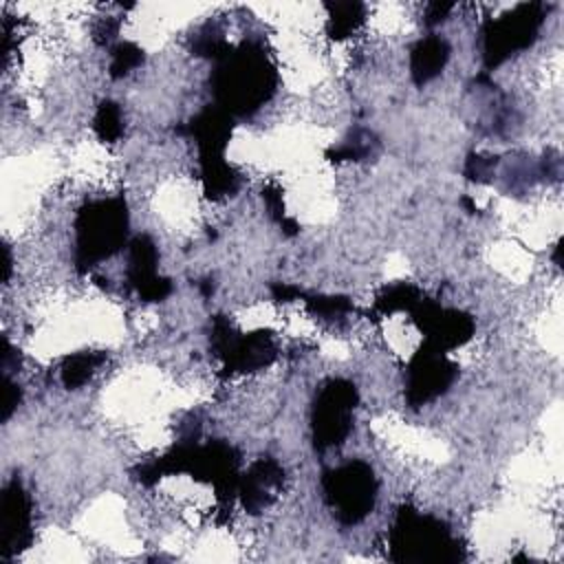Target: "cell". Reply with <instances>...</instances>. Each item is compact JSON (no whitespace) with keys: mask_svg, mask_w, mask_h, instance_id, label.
Here are the masks:
<instances>
[{"mask_svg":"<svg viewBox=\"0 0 564 564\" xmlns=\"http://www.w3.org/2000/svg\"><path fill=\"white\" fill-rule=\"evenodd\" d=\"M414 324L425 333V341L441 350H452L463 346L474 335V319L456 308H445L432 300H421L412 311Z\"/></svg>","mask_w":564,"mask_h":564,"instance_id":"30bf717a","label":"cell"},{"mask_svg":"<svg viewBox=\"0 0 564 564\" xmlns=\"http://www.w3.org/2000/svg\"><path fill=\"white\" fill-rule=\"evenodd\" d=\"M306 297V306L322 317H335V315H344L352 308L348 297L341 295H304Z\"/></svg>","mask_w":564,"mask_h":564,"instance_id":"7402d4cb","label":"cell"},{"mask_svg":"<svg viewBox=\"0 0 564 564\" xmlns=\"http://www.w3.org/2000/svg\"><path fill=\"white\" fill-rule=\"evenodd\" d=\"M212 348L223 359L227 372H253L275 359V341L269 330L238 335L225 317H214Z\"/></svg>","mask_w":564,"mask_h":564,"instance_id":"ba28073f","label":"cell"},{"mask_svg":"<svg viewBox=\"0 0 564 564\" xmlns=\"http://www.w3.org/2000/svg\"><path fill=\"white\" fill-rule=\"evenodd\" d=\"M322 489L333 516L344 524H359L375 507L377 476L364 460H348L322 474Z\"/></svg>","mask_w":564,"mask_h":564,"instance_id":"5b68a950","label":"cell"},{"mask_svg":"<svg viewBox=\"0 0 564 564\" xmlns=\"http://www.w3.org/2000/svg\"><path fill=\"white\" fill-rule=\"evenodd\" d=\"M357 388L346 379L326 381L313 403L311 427L315 449L326 452L346 441L352 430V412L357 405Z\"/></svg>","mask_w":564,"mask_h":564,"instance_id":"8992f818","label":"cell"},{"mask_svg":"<svg viewBox=\"0 0 564 564\" xmlns=\"http://www.w3.org/2000/svg\"><path fill=\"white\" fill-rule=\"evenodd\" d=\"M0 529H2V557L22 553L33 542L31 531V500L18 478L7 482L2 489L0 505Z\"/></svg>","mask_w":564,"mask_h":564,"instance_id":"8fae6325","label":"cell"},{"mask_svg":"<svg viewBox=\"0 0 564 564\" xmlns=\"http://www.w3.org/2000/svg\"><path fill=\"white\" fill-rule=\"evenodd\" d=\"M159 253L150 236L141 234L130 240L128 256V282L145 302H161L170 295L172 284L156 273Z\"/></svg>","mask_w":564,"mask_h":564,"instance_id":"7c38bea8","label":"cell"},{"mask_svg":"<svg viewBox=\"0 0 564 564\" xmlns=\"http://www.w3.org/2000/svg\"><path fill=\"white\" fill-rule=\"evenodd\" d=\"M544 20V9L540 2L518 4L511 13L489 20L482 31V55L485 66L496 68L513 53L527 48L538 37Z\"/></svg>","mask_w":564,"mask_h":564,"instance_id":"52a82bcc","label":"cell"},{"mask_svg":"<svg viewBox=\"0 0 564 564\" xmlns=\"http://www.w3.org/2000/svg\"><path fill=\"white\" fill-rule=\"evenodd\" d=\"M465 557V549L449 527L412 507L397 511L390 529V560L399 564H456Z\"/></svg>","mask_w":564,"mask_h":564,"instance_id":"3957f363","label":"cell"},{"mask_svg":"<svg viewBox=\"0 0 564 564\" xmlns=\"http://www.w3.org/2000/svg\"><path fill=\"white\" fill-rule=\"evenodd\" d=\"M128 234L126 200L99 198L86 203L75 218V264L84 273L112 258L123 245Z\"/></svg>","mask_w":564,"mask_h":564,"instance_id":"277c9868","label":"cell"},{"mask_svg":"<svg viewBox=\"0 0 564 564\" xmlns=\"http://www.w3.org/2000/svg\"><path fill=\"white\" fill-rule=\"evenodd\" d=\"M20 403V388L4 377V405H2V421H7L11 416V412L18 408Z\"/></svg>","mask_w":564,"mask_h":564,"instance_id":"cb8c5ba5","label":"cell"},{"mask_svg":"<svg viewBox=\"0 0 564 564\" xmlns=\"http://www.w3.org/2000/svg\"><path fill=\"white\" fill-rule=\"evenodd\" d=\"M284 482V469L273 458L256 460L247 474L238 480V496L249 513L264 511L280 494Z\"/></svg>","mask_w":564,"mask_h":564,"instance_id":"5bb4252c","label":"cell"},{"mask_svg":"<svg viewBox=\"0 0 564 564\" xmlns=\"http://www.w3.org/2000/svg\"><path fill=\"white\" fill-rule=\"evenodd\" d=\"M454 4H441V2H434L427 7V13H425V22L427 24H436L441 20H445V15L452 11Z\"/></svg>","mask_w":564,"mask_h":564,"instance_id":"484cf974","label":"cell"},{"mask_svg":"<svg viewBox=\"0 0 564 564\" xmlns=\"http://www.w3.org/2000/svg\"><path fill=\"white\" fill-rule=\"evenodd\" d=\"M271 291H273V297H275V300H280V302H291V300H295V297H302V291H300L297 286L282 284V282L273 284V286H271Z\"/></svg>","mask_w":564,"mask_h":564,"instance_id":"d4e9b609","label":"cell"},{"mask_svg":"<svg viewBox=\"0 0 564 564\" xmlns=\"http://www.w3.org/2000/svg\"><path fill=\"white\" fill-rule=\"evenodd\" d=\"M104 359H106L104 352H75L66 357L62 364V383L68 390L84 386L95 375V370L104 364Z\"/></svg>","mask_w":564,"mask_h":564,"instance_id":"2e32d148","label":"cell"},{"mask_svg":"<svg viewBox=\"0 0 564 564\" xmlns=\"http://www.w3.org/2000/svg\"><path fill=\"white\" fill-rule=\"evenodd\" d=\"M95 132L101 141L106 143H115L121 132H123V119H121V110L115 101H101L95 115Z\"/></svg>","mask_w":564,"mask_h":564,"instance_id":"ffe728a7","label":"cell"},{"mask_svg":"<svg viewBox=\"0 0 564 564\" xmlns=\"http://www.w3.org/2000/svg\"><path fill=\"white\" fill-rule=\"evenodd\" d=\"M364 4L361 2H335L328 4V35L335 40L348 37L364 22Z\"/></svg>","mask_w":564,"mask_h":564,"instance_id":"e0dca14e","label":"cell"},{"mask_svg":"<svg viewBox=\"0 0 564 564\" xmlns=\"http://www.w3.org/2000/svg\"><path fill=\"white\" fill-rule=\"evenodd\" d=\"M209 77L216 106L231 117L253 115L264 106L278 86V73L258 42L229 48Z\"/></svg>","mask_w":564,"mask_h":564,"instance_id":"6da1fadb","label":"cell"},{"mask_svg":"<svg viewBox=\"0 0 564 564\" xmlns=\"http://www.w3.org/2000/svg\"><path fill=\"white\" fill-rule=\"evenodd\" d=\"M377 145L372 132L368 130H355L341 145L326 152L330 161H361L368 154H372V148Z\"/></svg>","mask_w":564,"mask_h":564,"instance_id":"d6986e66","label":"cell"},{"mask_svg":"<svg viewBox=\"0 0 564 564\" xmlns=\"http://www.w3.org/2000/svg\"><path fill=\"white\" fill-rule=\"evenodd\" d=\"M167 474H189L196 480L212 482L216 496L220 500H229L238 494V452L223 441L198 445L194 438H183L170 452L134 471L137 480L145 487Z\"/></svg>","mask_w":564,"mask_h":564,"instance_id":"7a4b0ae2","label":"cell"},{"mask_svg":"<svg viewBox=\"0 0 564 564\" xmlns=\"http://www.w3.org/2000/svg\"><path fill=\"white\" fill-rule=\"evenodd\" d=\"M449 59V44L441 35H427L412 46L410 73L416 86L434 79Z\"/></svg>","mask_w":564,"mask_h":564,"instance_id":"9a60e30c","label":"cell"},{"mask_svg":"<svg viewBox=\"0 0 564 564\" xmlns=\"http://www.w3.org/2000/svg\"><path fill=\"white\" fill-rule=\"evenodd\" d=\"M423 297H425V295H423L416 286H412V284H408V282H399V284H394V286L383 289V291L377 295L375 308H377L379 313H383V315L397 313V311H408V313H412L414 306H416Z\"/></svg>","mask_w":564,"mask_h":564,"instance_id":"ac0fdd59","label":"cell"},{"mask_svg":"<svg viewBox=\"0 0 564 564\" xmlns=\"http://www.w3.org/2000/svg\"><path fill=\"white\" fill-rule=\"evenodd\" d=\"M496 156H482V154H469L465 163V176L476 183H485L491 176V170L496 165Z\"/></svg>","mask_w":564,"mask_h":564,"instance_id":"603a6c76","label":"cell"},{"mask_svg":"<svg viewBox=\"0 0 564 564\" xmlns=\"http://www.w3.org/2000/svg\"><path fill=\"white\" fill-rule=\"evenodd\" d=\"M143 62V51L132 44V42H119L115 48H112V62H110V75L117 79V77H123L128 75L130 70H134L139 64Z\"/></svg>","mask_w":564,"mask_h":564,"instance_id":"44dd1931","label":"cell"},{"mask_svg":"<svg viewBox=\"0 0 564 564\" xmlns=\"http://www.w3.org/2000/svg\"><path fill=\"white\" fill-rule=\"evenodd\" d=\"M458 375V366L445 350L425 341L408 364L405 370V399L412 408H421L452 386Z\"/></svg>","mask_w":564,"mask_h":564,"instance_id":"9c48e42d","label":"cell"},{"mask_svg":"<svg viewBox=\"0 0 564 564\" xmlns=\"http://www.w3.org/2000/svg\"><path fill=\"white\" fill-rule=\"evenodd\" d=\"M231 128H234L231 115H227L218 106H207L196 117H192V121L181 132H187L196 141L200 165H207V163L225 161L223 154L231 137Z\"/></svg>","mask_w":564,"mask_h":564,"instance_id":"4fadbf2b","label":"cell"}]
</instances>
